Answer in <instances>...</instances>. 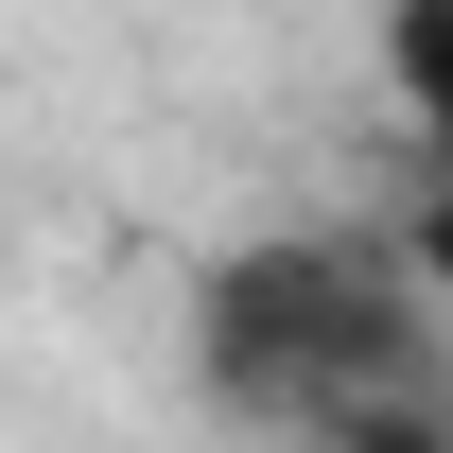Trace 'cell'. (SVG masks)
<instances>
[{
	"mask_svg": "<svg viewBox=\"0 0 453 453\" xmlns=\"http://www.w3.org/2000/svg\"><path fill=\"white\" fill-rule=\"evenodd\" d=\"M192 366H210L226 418L262 436H332L349 401H418L453 384L436 296L384 262V226H262L192 280Z\"/></svg>",
	"mask_w": 453,
	"mask_h": 453,
	"instance_id": "obj_1",
	"label": "cell"
},
{
	"mask_svg": "<svg viewBox=\"0 0 453 453\" xmlns=\"http://www.w3.org/2000/svg\"><path fill=\"white\" fill-rule=\"evenodd\" d=\"M366 53H384V105H401V140H418V174H453V0H384Z\"/></svg>",
	"mask_w": 453,
	"mask_h": 453,
	"instance_id": "obj_2",
	"label": "cell"
},
{
	"mask_svg": "<svg viewBox=\"0 0 453 453\" xmlns=\"http://www.w3.org/2000/svg\"><path fill=\"white\" fill-rule=\"evenodd\" d=\"M296 453H453V384H418V401H349L332 436H296Z\"/></svg>",
	"mask_w": 453,
	"mask_h": 453,
	"instance_id": "obj_3",
	"label": "cell"
},
{
	"mask_svg": "<svg viewBox=\"0 0 453 453\" xmlns=\"http://www.w3.org/2000/svg\"><path fill=\"white\" fill-rule=\"evenodd\" d=\"M384 262H401V280H418V296L453 314V174H418V192H401V226H384Z\"/></svg>",
	"mask_w": 453,
	"mask_h": 453,
	"instance_id": "obj_4",
	"label": "cell"
}]
</instances>
